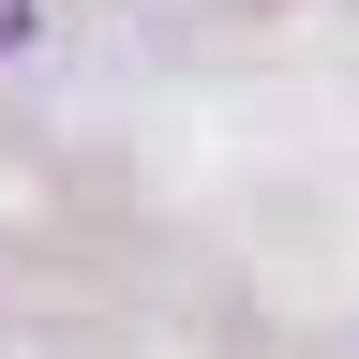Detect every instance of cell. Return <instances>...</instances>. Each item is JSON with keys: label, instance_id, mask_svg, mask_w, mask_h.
<instances>
[{"label": "cell", "instance_id": "cell-1", "mask_svg": "<svg viewBox=\"0 0 359 359\" xmlns=\"http://www.w3.org/2000/svg\"><path fill=\"white\" fill-rule=\"evenodd\" d=\"M0 45H30V0H0Z\"/></svg>", "mask_w": 359, "mask_h": 359}]
</instances>
